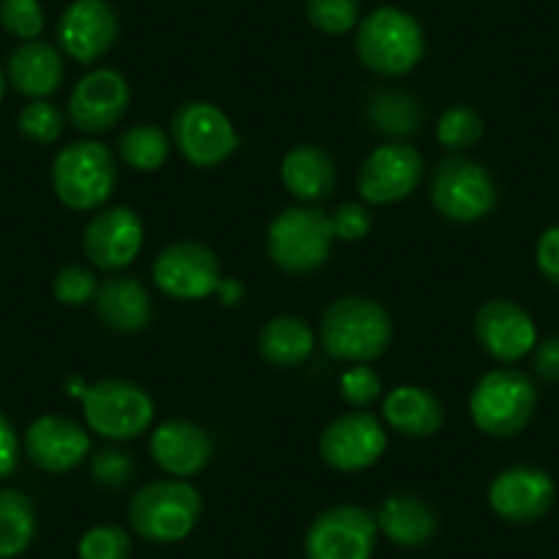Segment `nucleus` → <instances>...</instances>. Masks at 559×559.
Segmentation results:
<instances>
[{
	"label": "nucleus",
	"instance_id": "nucleus-1",
	"mask_svg": "<svg viewBox=\"0 0 559 559\" xmlns=\"http://www.w3.org/2000/svg\"><path fill=\"white\" fill-rule=\"evenodd\" d=\"M321 346L341 362L368 365L392 343V319L384 305L370 297H341L321 316Z\"/></svg>",
	"mask_w": 559,
	"mask_h": 559
},
{
	"label": "nucleus",
	"instance_id": "nucleus-2",
	"mask_svg": "<svg viewBox=\"0 0 559 559\" xmlns=\"http://www.w3.org/2000/svg\"><path fill=\"white\" fill-rule=\"evenodd\" d=\"M357 56L362 67L384 78L412 72L426 56V34L417 17L395 7H379L359 23Z\"/></svg>",
	"mask_w": 559,
	"mask_h": 559
},
{
	"label": "nucleus",
	"instance_id": "nucleus-3",
	"mask_svg": "<svg viewBox=\"0 0 559 559\" xmlns=\"http://www.w3.org/2000/svg\"><path fill=\"white\" fill-rule=\"evenodd\" d=\"M201 493L185 480H152L140 486L129 499V526L143 540L176 543L185 540L201 519Z\"/></svg>",
	"mask_w": 559,
	"mask_h": 559
},
{
	"label": "nucleus",
	"instance_id": "nucleus-4",
	"mask_svg": "<svg viewBox=\"0 0 559 559\" xmlns=\"http://www.w3.org/2000/svg\"><path fill=\"white\" fill-rule=\"evenodd\" d=\"M50 179L63 206L72 212H94L105 206L116 190L118 165L107 146L96 140H80L56 154Z\"/></svg>",
	"mask_w": 559,
	"mask_h": 559
},
{
	"label": "nucleus",
	"instance_id": "nucleus-5",
	"mask_svg": "<svg viewBox=\"0 0 559 559\" xmlns=\"http://www.w3.org/2000/svg\"><path fill=\"white\" fill-rule=\"evenodd\" d=\"M537 406V390L521 370L499 368L483 376L469 395L472 423L483 433L510 439L530 426Z\"/></svg>",
	"mask_w": 559,
	"mask_h": 559
},
{
	"label": "nucleus",
	"instance_id": "nucleus-6",
	"mask_svg": "<svg viewBox=\"0 0 559 559\" xmlns=\"http://www.w3.org/2000/svg\"><path fill=\"white\" fill-rule=\"evenodd\" d=\"M330 214L316 206L283 209L266 230L269 258L288 274H310L324 266L332 252Z\"/></svg>",
	"mask_w": 559,
	"mask_h": 559
},
{
	"label": "nucleus",
	"instance_id": "nucleus-7",
	"mask_svg": "<svg viewBox=\"0 0 559 559\" xmlns=\"http://www.w3.org/2000/svg\"><path fill=\"white\" fill-rule=\"evenodd\" d=\"M85 423L99 437L112 442L146 433L154 419V401L146 390L127 379H105L85 384L80 392Z\"/></svg>",
	"mask_w": 559,
	"mask_h": 559
},
{
	"label": "nucleus",
	"instance_id": "nucleus-8",
	"mask_svg": "<svg viewBox=\"0 0 559 559\" xmlns=\"http://www.w3.org/2000/svg\"><path fill=\"white\" fill-rule=\"evenodd\" d=\"M431 201L442 217L453 223H475L497 206V185L486 165L453 154L433 170Z\"/></svg>",
	"mask_w": 559,
	"mask_h": 559
},
{
	"label": "nucleus",
	"instance_id": "nucleus-9",
	"mask_svg": "<svg viewBox=\"0 0 559 559\" xmlns=\"http://www.w3.org/2000/svg\"><path fill=\"white\" fill-rule=\"evenodd\" d=\"M170 140L195 168H217L239 148L230 118L212 102H185L170 121Z\"/></svg>",
	"mask_w": 559,
	"mask_h": 559
},
{
	"label": "nucleus",
	"instance_id": "nucleus-10",
	"mask_svg": "<svg viewBox=\"0 0 559 559\" xmlns=\"http://www.w3.org/2000/svg\"><path fill=\"white\" fill-rule=\"evenodd\" d=\"M379 537L376 515L357 504H335L313 519L305 535L308 559H370Z\"/></svg>",
	"mask_w": 559,
	"mask_h": 559
},
{
	"label": "nucleus",
	"instance_id": "nucleus-11",
	"mask_svg": "<svg viewBox=\"0 0 559 559\" xmlns=\"http://www.w3.org/2000/svg\"><path fill=\"white\" fill-rule=\"evenodd\" d=\"M154 283L159 292L181 302H198L217 294L219 274L217 252L201 241H174L154 258Z\"/></svg>",
	"mask_w": 559,
	"mask_h": 559
},
{
	"label": "nucleus",
	"instance_id": "nucleus-12",
	"mask_svg": "<svg viewBox=\"0 0 559 559\" xmlns=\"http://www.w3.org/2000/svg\"><path fill=\"white\" fill-rule=\"evenodd\" d=\"M426 174V163L408 143H384L368 154L357 174V190L373 206H386L412 195Z\"/></svg>",
	"mask_w": 559,
	"mask_h": 559
},
{
	"label": "nucleus",
	"instance_id": "nucleus-13",
	"mask_svg": "<svg viewBox=\"0 0 559 559\" xmlns=\"http://www.w3.org/2000/svg\"><path fill=\"white\" fill-rule=\"evenodd\" d=\"M386 450V431L370 412H348L332 419L319 439V453L337 472H362Z\"/></svg>",
	"mask_w": 559,
	"mask_h": 559
},
{
	"label": "nucleus",
	"instance_id": "nucleus-14",
	"mask_svg": "<svg viewBox=\"0 0 559 559\" xmlns=\"http://www.w3.org/2000/svg\"><path fill=\"white\" fill-rule=\"evenodd\" d=\"M557 488L540 466L515 464L499 472L488 488V504L510 524H535L551 510Z\"/></svg>",
	"mask_w": 559,
	"mask_h": 559
},
{
	"label": "nucleus",
	"instance_id": "nucleus-15",
	"mask_svg": "<svg viewBox=\"0 0 559 559\" xmlns=\"http://www.w3.org/2000/svg\"><path fill=\"white\" fill-rule=\"evenodd\" d=\"M129 107V83L116 69H96L74 85L69 96V121L85 134L116 127Z\"/></svg>",
	"mask_w": 559,
	"mask_h": 559
},
{
	"label": "nucleus",
	"instance_id": "nucleus-16",
	"mask_svg": "<svg viewBox=\"0 0 559 559\" xmlns=\"http://www.w3.org/2000/svg\"><path fill=\"white\" fill-rule=\"evenodd\" d=\"M116 39L118 14L105 0H74L58 20V45L78 63L99 61Z\"/></svg>",
	"mask_w": 559,
	"mask_h": 559
},
{
	"label": "nucleus",
	"instance_id": "nucleus-17",
	"mask_svg": "<svg viewBox=\"0 0 559 559\" xmlns=\"http://www.w3.org/2000/svg\"><path fill=\"white\" fill-rule=\"evenodd\" d=\"M475 337L497 362H515L537 346L532 316L513 299H488L475 313Z\"/></svg>",
	"mask_w": 559,
	"mask_h": 559
},
{
	"label": "nucleus",
	"instance_id": "nucleus-18",
	"mask_svg": "<svg viewBox=\"0 0 559 559\" xmlns=\"http://www.w3.org/2000/svg\"><path fill=\"white\" fill-rule=\"evenodd\" d=\"M143 247V223L127 206L102 209L83 234V252L96 269L118 272L138 258Z\"/></svg>",
	"mask_w": 559,
	"mask_h": 559
},
{
	"label": "nucleus",
	"instance_id": "nucleus-19",
	"mask_svg": "<svg viewBox=\"0 0 559 559\" xmlns=\"http://www.w3.org/2000/svg\"><path fill=\"white\" fill-rule=\"evenodd\" d=\"M88 450L91 442L85 428L78 419L63 417V414H45L34 419L25 431V453L31 464L50 475L72 472L74 466L83 464Z\"/></svg>",
	"mask_w": 559,
	"mask_h": 559
},
{
	"label": "nucleus",
	"instance_id": "nucleus-20",
	"mask_svg": "<svg viewBox=\"0 0 559 559\" xmlns=\"http://www.w3.org/2000/svg\"><path fill=\"white\" fill-rule=\"evenodd\" d=\"M154 461L170 477H192L206 469L214 459V442L192 419H168L148 442Z\"/></svg>",
	"mask_w": 559,
	"mask_h": 559
},
{
	"label": "nucleus",
	"instance_id": "nucleus-21",
	"mask_svg": "<svg viewBox=\"0 0 559 559\" xmlns=\"http://www.w3.org/2000/svg\"><path fill=\"white\" fill-rule=\"evenodd\" d=\"M94 308L107 330L123 332V335L146 330L154 316L146 286L138 277H127V274H112V277L102 280L96 288Z\"/></svg>",
	"mask_w": 559,
	"mask_h": 559
},
{
	"label": "nucleus",
	"instance_id": "nucleus-22",
	"mask_svg": "<svg viewBox=\"0 0 559 559\" xmlns=\"http://www.w3.org/2000/svg\"><path fill=\"white\" fill-rule=\"evenodd\" d=\"M280 179L286 185L297 201L302 203H319L330 198L337 187V168L330 152L321 146L305 143V146H294L292 152L283 157L280 165Z\"/></svg>",
	"mask_w": 559,
	"mask_h": 559
},
{
	"label": "nucleus",
	"instance_id": "nucleus-23",
	"mask_svg": "<svg viewBox=\"0 0 559 559\" xmlns=\"http://www.w3.org/2000/svg\"><path fill=\"white\" fill-rule=\"evenodd\" d=\"M7 78L23 96L31 99H45L61 88L63 80V58L47 41H23L17 50H12L7 63Z\"/></svg>",
	"mask_w": 559,
	"mask_h": 559
},
{
	"label": "nucleus",
	"instance_id": "nucleus-24",
	"mask_svg": "<svg viewBox=\"0 0 559 559\" xmlns=\"http://www.w3.org/2000/svg\"><path fill=\"white\" fill-rule=\"evenodd\" d=\"M384 419L403 437L426 439L444 426V406L426 386L401 384L384 397Z\"/></svg>",
	"mask_w": 559,
	"mask_h": 559
},
{
	"label": "nucleus",
	"instance_id": "nucleus-25",
	"mask_svg": "<svg viewBox=\"0 0 559 559\" xmlns=\"http://www.w3.org/2000/svg\"><path fill=\"white\" fill-rule=\"evenodd\" d=\"M376 526L401 548L426 546L437 535V513L414 493H392L376 513Z\"/></svg>",
	"mask_w": 559,
	"mask_h": 559
},
{
	"label": "nucleus",
	"instance_id": "nucleus-26",
	"mask_svg": "<svg viewBox=\"0 0 559 559\" xmlns=\"http://www.w3.org/2000/svg\"><path fill=\"white\" fill-rule=\"evenodd\" d=\"M365 121L384 138H414L423 129L426 112L414 94L403 88H379L365 99Z\"/></svg>",
	"mask_w": 559,
	"mask_h": 559
},
{
	"label": "nucleus",
	"instance_id": "nucleus-27",
	"mask_svg": "<svg viewBox=\"0 0 559 559\" xmlns=\"http://www.w3.org/2000/svg\"><path fill=\"white\" fill-rule=\"evenodd\" d=\"M316 335L299 316H274L258 332V352L274 368H297L310 357Z\"/></svg>",
	"mask_w": 559,
	"mask_h": 559
},
{
	"label": "nucleus",
	"instance_id": "nucleus-28",
	"mask_svg": "<svg viewBox=\"0 0 559 559\" xmlns=\"http://www.w3.org/2000/svg\"><path fill=\"white\" fill-rule=\"evenodd\" d=\"M36 504L20 488H0V559H17L36 537Z\"/></svg>",
	"mask_w": 559,
	"mask_h": 559
},
{
	"label": "nucleus",
	"instance_id": "nucleus-29",
	"mask_svg": "<svg viewBox=\"0 0 559 559\" xmlns=\"http://www.w3.org/2000/svg\"><path fill=\"white\" fill-rule=\"evenodd\" d=\"M118 154L140 174H154L170 157V134L157 123H134L118 138Z\"/></svg>",
	"mask_w": 559,
	"mask_h": 559
},
{
	"label": "nucleus",
	"instance_id": "nucleus-30",
	"mask_svg": "<svg viewBox=\"0 0 559 559\" xmlns=\"http://www.w3.org/2000/svg\"><path fill=\"white\" fill-rule=\"evenodd\" d=\"M483 138V118L475 107L453 105L439 116L437 140L450 152H464Z\"/></svg>",
	"mask_w": 559,
	"mask_h": 559
},
{
	"label": "nucleus",
	"instance_id": "nucleus-31",
	"mask_svg": "<svg viewBox=\"0 0 559 559\" xmlns=\"http://www.w3.org/2000/svg\"><path fill=\"white\" fill-rule=\"evenodd\" d=\"M17 129L25 140H31L36 146H50L63 132V112L52 102L34 99L20 110Z\"/></svg>",
	"mask_w": 559,
	"mask_h": 559
},
{
	"label": "nucleus",
	"instance_id": "nucleus-32",
	"mask_svg": "<svg viewBox=\"0 0 559 559\" xmlns=\"http://www.w3.org/2000/svg\"><path fill=\"white\" fill-rule=\"evenodd\" d=\"M129 554H132V540L118 524L91 526L78 543L80 559H129Z\"/></svg>",
	"mask_w": 559,
	"mask_h": 559
},
{
	"label": "nucleus",
	"instance_id": "nucleus-33",
	"mask_svg": "<svg viewBox=\"0 0 559 559\" xmlns=\"http://www.w3.org/2000/svg\"><path fill=\"white\" fill-rule=\"evenodd\" d=\"M305 12L321 34L341 36L359 20V0H305Z\"/></svg>",
	"mask_w": 559,
	"mask_h": 559
},
{
	"label": "nucleus",
	"instance_id": "nucleus-34",
	"mask_svg": "<svg viewBox=\"0 0 559 559\" xmlns=\"http://www.w3.org/2000/svg\"><path fill=\"white\" fill-rule=\"evenodd\" d=\"M96 288H99V280L83 263H67L63 269H58L56 280H52V294L58 302L69 305V308L94 302Z\"/></svg>",
	"mask_w": 559,
	"mask_h": 559
},
{
	"label": "nucleus",
	"instance_id": "nucleus-35",
	"mask_svg": "<svg viewBox=\"0 0 559 559\" xmlns=\"http://www.w3.org/2000/svg\"><path fill=\"white\" fill-rule=\"evenodd\" d=\"M134 472H138L134 459L121 448H99L91 455V477H94L96 486L107 488V491L129 486Z\"/></svg>",
	"mask_w": 559,
	"mask_h": 559
},
{
	"label": "nucleus",
	"instance_id": "nucleus-36",
	"mask_svg": "<svg viewBox=\"0 0 559 559\" xmlns=\"http://www.w3.org/2000/svg\"><path fill=\"white\" fill-rule=\"evenodd\" d=\"M0 28L23 41H34L45 31V9L39 0H0Z\"/></svg>",
	"mask_w": 559,
	"mask_h": 559
},
{
	"label": "nucleus",
	"instance_id": "nucleus-37",
	"mask_svg": "<svg viewBox=\"0 0 559 559\" xmlns=\"http://www.w3.org/2000/svg\"><path fill=\"white\" fill-rule=\"evenodd\" d=\"M341 395L352 406H370L381 395V376L368 365H354L341 376Z\"/></svg>",
	"mask_w": 559,
	"mask_h": 559
},
{
	"label": "nucleus",
	"instance_id": "nucleus-38",
	"mask_svg": "<svg viewBox=\"0 0 559 559\" xmlns=\"http://www.w3.org/2000/svg\"><path fill=\"white\" fill-rule=\"evenodd\" d=\"M330 223L335 239L359 241L368 236L373 219H370V212L362 203H341V206L335 209V214H330Z\"/></svg>",
	"mask_w": 559,
	"mask_h": 559
},
{
	"label": "nucleus",
	"instance_id": "nucleus-39",
	"mask_svg": "<svg viewBox=\"0 0 559 559\" xmlns=\"http://www.w3.org/2000/svg\"><path fill=\"white\" fill-rule=\"evenodd\" d=\"M535 261L543 277L554 283V286H559V225L543 230V236L537 239Z\"/></svg>",
	"mask_w": 559,
	"mask_h": 559
},
{
	"label": "nucleus",
	"instance_id": "nucleus-40",
	"mask_svg": "<svg viewBox=\"0 0 559 559\" xmlns=\"http://www.w3.org/2000/svg\"><path fill=\"white\" fill-rule=\"evenodd\" d=\"M20 464V439L9 417L0 412V480L14 475Z\"/></svg>",
	"mask_w": 559,
	"mask_h": 559
},
{
	"label": "nucleus",
	"instance_id": "nucleus-41",
	"mask_svg": "<svg viewBox=\"0 0 559 559\" xmlns=\"http://www.w3.org/2000/svg\"><path fill=\"white\" fill-rule=\"evenodd\" d=\"M535 370L546 381H559V337H546L535 348Z\"/></svg>",
	"mask_w": 559,
	"mask_h": 559
},
{
	"label": "nucleus",
	"instance_id": "nucleus-42",
	"mask_svg": "<svg viewBox=\"0 0 559 559\" xmlns=\"http://www.w3.org/2000/svg\"><path fill=\"white\" fill-rule=\"evenodd\" d=\"M217 294L223 297L225 305H239L245 288H241L239 280H223V283H219V288H217Z\"/></svg>",
	"mask_w": 559,
	"mask_h": 559
},
{
	"label": "nucleus",
	"instance_id": "nucleus-43",
	"mask_svg": "<svg viewBox=\"0 0 559 559\" xmlns=\"http://www.w3.org/2000/svg\"><path fill=\"white\" fill-rule=\"evenodd\" d=\"M3 94H7V74L0 69V102H3Z\"/></svg>",
	"mask_w": 559,
	"mask_h": 559
}]
</instances>
